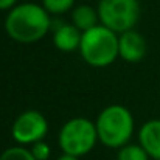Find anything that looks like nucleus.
Here are the masks:
<instances>
[{"instance_id":"1","label":"nucleus","mask_w":160,"mask_h":160,"mask_svg":"<svg viewBox=\"0 0 160 160\" xmlns=\"http://www.w3.org/2000/svg\"><path fill=\"white\" fill-rule=\"evenodd\" d=\"M52 17L47 9L33 2L17 3L5 17L6 34L19 44H36L47 36Z\"/></svg>"},{"instance_id":"2","label":"nucleus","mask_w":160,"mask_h":160,"mask_svg":"<svg viewBox=\"0 0 160 160\" xmlns=\"http://www.w3.org/2000/svg\"><path fill=\"white\" fill-rule=\"evenodd\" d=\"M95 126L100 143L112 149H120L129 143L134 134V117L128 107L110 104L98 113Z\"/></svg>"},{"instance_id":"3","label":"nucleus","mask_w":160,"mask_h":160,"mask_svg":"<svg viewBox=\"0 0 160 160\" xmlns=\"http://www.w3.org/2000/svg\"><path fill=\"white\" fill-rule=\"evenodd\" d=\"M79 54L90 67H107L115 62L118 54V34L101 23L95 28L82 33Z\"/></svg>"},{"instance_id":"4","label":"nucleus","mask_w":160,"mask_h":160,"mask_svg":"<svg viewBox=\"0 0 160 160\" xmlns=\"http://www.w3.org/2000/svg\"><path fill=\"white\" fill-rule=\"evenodd\" d=\"M98 142L95 121L84 117H76L62 124L58 135V145L62 154L82 157L89 154Z\"/></svg>"},{"instance_id":"5","label":"nucleus","mask_w":160,"mask_h":160,"mask_svg":"<svg viewBox=\"0 0 160 160\" xmlns=\"http://www.w3.org/2000/svg\"><path fill=\"white\" fill-rule=\"evenodd\" d=\"M97 9L100 23L117 34L134 30L142 12L138 0H100Z\"/></svg>"},{"instance_id":"6","label":"nucleus","mask_w":160,"mask_h":160,"mask_svg":"<svg viewBox=\"0 0 160 160\" xmlns=\"http://www.w3.org/2000/svg\"><path fill=\"white\" fill-rule=\"evenodd\" d=\"M48 132V121L39 110L30 109L17 115L11 126V135L20 146H31L42 142Z\"/></svg>"},{"instance_id":"7","label":"nucleus","mask_w":160,"mask_h":160,"mask_svg":"<svg viewBox=\"0 0 160 160\" xmlns=\"http://www.w3.org/2000/svg\"><path fill=\"white\" fill-rule=\"evenodd\" d=\"M146 41L145 38L135 31L129 30L118 34V54L126 62H138L146 54Z\"/></svg>"},{"instance_id":"8","label":"nucleus","mask_w":160,"mask_h":160,"mask_svg":"<svg viewBox=\"0 0 160 160\" xmlns=\"http://www.w3.org/2000/svg\"><path fill=\"white\" fill-rule=\"evenodd\" d=\"M138 145L152 160H160V120H149L138 131Z\"/></svg>"},{"instance_id":"9","label":"nucleus","mask_w":160,"mask_h":160,"mask_svg":"<svg viewBox=\"0 0 160 160\" xmlns=\"http://www.w3.org/2000/svg\"><path fill=\"white\" fill-rule=\"evenodd\" d=\"M82 39V33L73 25V23H62L56 28L53 34V44L59 52L72 53L79 50Z\"/></svg>"},{"instance_id":"10","label":"nucleus","mask_w":160,"mask_h":160,"mask_svg":"<svg viewBox=\"0 0 160 160\" xmlns=\"http://www.w3.org/2000/svg\"><path fill=\"white\" fill-rule=\"evenodd\" d=\"M72 23L81 31L86 33L97 25H100L98 9L90 5H78L72 9Z\"/></svg>"},{"instance_id":"11","label":"nucleus","mask_w":160,"mask_h":160,"mask_svg":"<svg viewBox=\"0 0 160 160\" xmlns=\"http://www.w3.org/2000/svg\"><path fill=\"white\" fill-rule=\"evenodd\" d=\"M117 160H151L148 152L140 146V145H132L128 143L123 148L118 149Z\"/></svg>"},{"instance_id":"12","label":"nucleus","mask_w":160,"mask_h":160,"mask_svg":"<svg viewBox=\"0 0 160 160\" xmlns=\"http://www.w3.org/2000/svg\"><path fill=\"white\" fill-rule=\"evenodd\" d=\"M0 160H36V159L33 157L30 148L16 145V146H11V148L5 149L0 154Z\"/></svg>"},{"instance_id":"13","label":"nucleus","mask_w":160,"mask_h":160,"mask_svg":"<svg viewBox=\"0 0 160 160\" xmlns=\"http://www.w3.org/2000/svg\"><path fill=\"white\" fill-rule=\"evenodd\" d=\"M76 0H42V6L47 9V12L52 14H64L70 9H73Z\"/></svg>"},{"instance_id":"14","label":"nucleus","mask_w":160,"mask_h":160,"mask_svg":"<svg viewBox=\"0 0 160 160\" xmlns=\"http://www.w3.org/2000/svg\"><path fill=\"white\" fill-rule=\"evenodd\" d=\"M30 151H31L33 157L36 160H48L50 156H52V148H50V145L45 140L31 145L30 146Z\"/></svg>"},{"instance_id":"15","label":"nucleus","mask_w":160,"mask_h":160,"mask_svg":"<svg viewBox=\"0 0 160 160\" xmlns=\"http://www.w3.org/2000/svg\"><path fill=\"white\" fill-rule=\"evenodd\" d=\"M17 5V0H0V11H9Z\"/></svg>"},{"instance_id":"16","label":"nucleus","mask_w":160,"mask_h":160,"mask_svg":"<svg viewBox=\"0 0 160 160\" xmlns=\"http://www.w3.org/2000/svg\"><path fill=\"white\" fill-rule=\"evenodd\" d=\"M56 160H79V157H75V156H70V154H61Z\"/></svg>"}]
</instances>
